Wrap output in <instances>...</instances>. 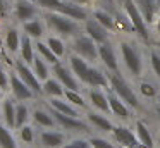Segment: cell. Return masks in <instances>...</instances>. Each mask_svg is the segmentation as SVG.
<instances>
[{
  "label": "cell",
  "instance_id": "27",
  "mask_svg": "<svg viewBox=\"0 0 160 148\" xmlns=\"http://www.w3.org/2000/svg\"><path fill=\"white\" fill-rule=\"evenodd\" d=\"M35 48H36V52H38V55L42 59H45L48 64H52V65H55L57 62H59V57H57L55 54H53L52 50H50V47L47 43H43V41H36L35 43Z\"/></svg>",
  "mask_w": 160,
  "mask_h": 148
},
{
  "label": "cell",
  "instance_id": "17",
  "mask_svg": "<svg viewBox=\"0 0 160 148\" xmlns=\"http://www.w3.org/2000/svg\"><path fill=\"white\" fill-rule=\"evenodd\" d=\"M59 14H64V16L71 17L74 21H86V10L81 5H76V3H62Z\"/></svg>",
  "mask_w": 160,
  "mask_h": 148
},
{
  "label": "cell",
  "instance_id": "25",
  "mask_svg": "<svg viewBox=\"0 0 160 148\" xmlns=\"http://www.w3.org/2000/svg\"><path fill=\"white\" fill-rule=\"evenodd\" d=\"M29 119H31L29 107L26 105V102H19L18 105H16V129L26 126Z\"/></svg>",
  "mask_w": 160,
  "mask_h": 148
},
{
  "label": "cell",
  "instance_id": "40",
  "mask_svg": "<svg viewBox=\"0 0 160 148\" xmlns=\"http://www.w3.org/2000/svg\"><path fill=\"white\" fill-rule=\"evenodd\" d=\"M62 148H93V146H91L90 140H81V138H78V140H72L69 143H66Z\"/></svg>",
  "mask_w": 160,
  "mask_h": 148
},
{
  "label": "cell",
  "instance_id": "31",
  "mask_svg": "<svg viewBox=\"0 0 160 148\" xmlns=\"http://www.w3.org/2000/svg\"><path fill=\"white\" fill-rule=\"evenodd\" d=\"M90 100H91V103H93L97 109L103 110V112H107V110L110 109V105H108V98L102 91H98V89H93V91L90 93Z\"/></svg>",
  "mask_w": 160,
  "mask_h": 148
},
{
  "label": "cell",
  "instance_id": "42",
  "mask_svg": "<svg viewBox=\"0 0 160 148\" xmlns=\"http://www.w3.org/2000/svg\"><path fill=\"white\" fill-rule=\"evenodd\" d=\"M139 89H141V93L145 96H155V93H157V89L153 88L150 83H141V86H139Z\"/></svg>",
  "mask_w": 160,
  "mask_h": 148
},
{
  "label": "cell",
  "instance_id": "19",
  "mask_svg": "<svg viewBox=\"0 0 160 148\" xmlns=\"http://www.w3.org/2000/svg\"><path fill=\"white\" fill-rule=\"evenodd\" d=\"M98 55L100 59L103 60V64L107 65L108 69L112 71H117V59H115V54H114V48L107 43H102L98 47Z\"/></svg>",
  "mask_w": 160,
  "mask_h": 148
},
{
  "label": "cell",
  "instance_id": "43",
  "mask_svg": "<svg viewBox=\"0 0 160 148\" xmlns=\"http://www.w3.org/2000/svg\"><path fill=\"white\" fill-rule=\"evenodd\" d=\"M150 60H152V67H153V71H155V74L160 78V57L157 54H152Z\"/></svg>",
  "mask_w": 160,
  "mask_h": 148
},
{
  "label": "cell",
  "instance_id": "13",
  "mask_svg": "<svg viewBox=\"0 0 160 148\" xmlns=\"http://www.w3.org/2000/svg\"><path fill=\"white\" fill-rule=\"evenodd\" d=\"M69 64H71V69H72L74 76H76L79 81L86 83L88 79V72H90V67H88L86 60L79 55H71L69 57Z\"/></svg>",
  "mask_w": 160,
  "mask_h": 148
},
{
  "label": "cell",
  "instance_id": "41",
  "mask_svg": "<svg viewBox=\"0 0 160 148\" xmlns=\"http://www.w3.org/2000/svg\"><path fill=\"white\" fill-rule=\"evenodd\" d=\"M90 143L93 148H114V145H112L110 141L103 140V138H91Z\"/></svg>",
  "mask_w": 160,
  "mask_h": 148
},
{
  "label": "cell",
  "instance_id": "39",
  "mask_svg": "<svg viewBox=\"0 0 160 148\" xmlns=\"http://www.w3.org/2000/svg\"><path fill=\"white\" fill-rule=\"evenodd\" d=\"M64 96H66L67 102L72 103V105H76V107H84V100H83V96H81L78 91H72V89H66Z\"/></svg>",
  "mask_w": 160,
  "mask_h": 148
},
{
  "label": "cell",
  "instance_id": "21",
  "mask_svg": "<svg viewBox=\"0 0 160 148\" xmlns=\"http://www.w3.org/2000/svg\"><path fill=\"white\" fill-rule=\"evenodd\" d=\"M22 31H24V34H28L29 38H35V40H40V38L43 36V23L40 19H31L28 21V23L22 24Z\"/></svg>",
  "mask_w": 160,
  "mask_h": 148
},
{
  "label": "cell",
  "instance_id": "30",
  "mask_svg": "<svg viewBox=\"0 0 160 148\" xmlns=\"http://www.w3.org/2000/svg\"><path fill=\"white\" fill-rule=\"evenodd\" d=\"M136 131H138L139 143H141L145 148H153V138H152V134H150L148 127H146L143 122H138L136 124Z\"/></svg>",
  "mask_w": 160,
  "mask_h": 148
},
{
  "label": "cell",
  "instance_id": "8",
  "mask_svg": "<svg viewBox=\"0 0 160 148\" xmlns=\"http://www.w3.org/2000/svg\"><path fill=\"white\" fill-rule=\"evenodd\" d=\"M121 52H122V57H124V62H126V65H128V69L134 76H138L139 72H141V67H143L141 55L138 54V50H134V48L128 43H121Z\"/></svg>",
  "mask_w": 160,
  "mask_h": 148
},
{
  "label": "cell",
  "instance_id": "11",
  "mask_svg": "<svg viewBox=\"0 0 160 148\" xmlns=\"http://www.w3.org/2000/svg\"><path fill=\"white\" fill-rule=\"evenodd\" d=\"M0 114H2V120H4L5 126L9 129H16V102H14V98L7 96L4 100Z\"/></svg>",
  "mask_w": 160,
  "mask_h": 148
},
{
  "label": "cell",
  "instance_id": "36",
  "mask_svg": "<svg viewBox=\"0 0 160 148\" xmlns=\"http://www.w3.org/2000/svg\"><path fill=\"white\" fill-rule=\"evenodd\" d=\"M62 0H36V5L40 9L50 10V12H59L60 7H62Z\"/></svg>",
  "mask_w": 160,
  "mask_h": 148
},
{
  "label": "cell",
  "instance_id": "14",
  "mask_svg": "<svg viewBox=\"0 0 160 148\" xmlns=\"http://www.w3.org/2000/svg\"><path fill=\"white\" fill-rule=\"evenodd\" d=\"M35 45H33L31 38L28 36V34H22V40H21V48H19V59L21 60H24L26 64L31 65L33 60H35Z\"/></svg>",
  "mask_w": 160,
  "mask_h": 148
},
{
  "label": "cell",
  "instance_id": "3",
  "mask_svg": "<svg viewBox=\"0 0 160 148\" xmlns=\"http://www.w3.org/2000/svg\"><path fill=\"white\" fill-rule=\"evenodd\" d=\"M14 72L33 89V91H35V95H42L43 93V84L40 83V79L36 78L35 71L29 67V64H26L24 60L18 59V60L14 62Z\"/></svg>",
  "mask_w": 160,
  "mask_h": 148
},
{
  "label": "cell",
  "instance_id": "18",
  "mask_svg": "<svg viewBox=\"0 0 160 148\" xmlns=\"http://www.w3.org/2000/svg\"><path fill=\"white\" fill-rule=\"evenodd\" d=\"M31 119L35 120V124H38V126H42V127H55L57 126L52 112H47V110H43V109H35L33 110Z\"/></svg>",
  "mask_w": 160,
  "mask_h": 148
},
{
  "label": "cell",
  "instance_id": "15",
  "mask_svg": "<svg viewBox=\"0 0 160 148\" xmlns=\"http://www.w3.org/2000/svg\"><path fill=\"white\" fill-rule=\"evenodd\" d=\"M21 40L22 36L19 34V31L16 28H9L5 31V36H4V45L11 54H18L19 48H21Z\"/></svg>",
  "mask_w": 160,
  "mask_h": 148
},
{
  "label": "cell",
  "instance_id": "16",
  "mask_svg": "<svg viewBox=\"0 0 160 148\" xmlns=\"http://www.w3.org/2000/svg\"><path fill=\"white\" fill-rule=\"evenodd\" d=\"M114 136H115V140H117L121 145H124V146L134 148V146H138V145H139L138 140H136V136L128 129V127H122V126L114 127Z\"/></svg>",
  "mask_w": 160,
  "mask_h": 148
},
{
  "label": "cell",
  "instance_id": "28",
  "mask_svg": "<svg viewBox=\"0 0 160 148\" xmlns=\"http://www.w3.org/2000/svg\"><path fill=\"white\" fill-rule=\"evenodd\" d=\"M108 105H110V110L115 114V115H119L121 119H126V117H129V112H128V107L124 105V102H122L121 98H117V96L110 95L108 96Z\"/></svg>",
  "mask_w": 160,
  "mask_h": 148
},
{
  "label": "cell",
  "instance_id": "48",
  "mask_svg": "<svg viewBox=\"0 0 160 148\" xmlns=\"http://www.w3.org/2000/svg\"><path fill=\"white\" fill-rule=\"evenodd\" d=\"M158 2H160V0H158Z\"/></svg>",
  "mask_w": 160,
  "mask_h": 148
},
{
  "label": "cell",
  "instance_id": "35",
  "mask_svg": "<svg viewBox=\"0 0 160 148\" xmlns=\"http://www.w3.org/2000/svg\"><path fill=\"white\" fill-rule=\"evenodd\" d=\"M139 9H141L143 16L146 21H152L153 12H155V0H138Z\"/></svg>",
  "mask_w": 160,
  "mask_h": 148
},
{
  "label": "cell",
  "instance_id": "1",
  "mask_svg": "<svg viewBox=\"0 0 160 148\" xmlns=\"http://www.w3.org/2000/svg\"><path fill=\"white\" fill-rule=\"evenodd\" d=\"M45 21L48 24L50 29H53L55 33L62 34V36H72L78 33V24L74 19L64 16L59 12H48L45 14Z\"/></svg>",
  "mask_w": 160,
  "mask_h": 148
},
{
  "label": "cell",
  "instance_id": "26",
  "mask_svg": "<svg viewBox=\"0 0 160 148\" xmlns=\"http://www.w3.org/2000/svg\"><path fill=\"white\" fill-rule=\"evenodd\" d=\"M31 65H33V71H35L36 78H38L40 81H47V79H48L50 69H48V65H47V60H45V59H42L40 55H36Z\"/></svg>",
  "mask_w": 160,
  "mask_h": 148
},
{
  "label": "cell",
  "instance_id": "22",
  "mask_svg": "<svg viewBox=\"0 0 160 148\" xmlns=\"http://www.w3.org/2000/svg\"><path fill=\"white\" fill-rule=\"evenodd\" d=\"M43 93L48 95L50 98H60V96H64L66 89L62 88V84H60L59 79H50L48 78L45 83H43Z\"/></svg>",
  "mask_w": 160,
  "mask_h": 148
},
{
  "label": "cell",
  "instance_id": "34",
  "mask_svg": "<svg viewBox=\"0 0 160 148\" xmlns=\"http://www.w3.org/2000/svg\"><path fill=\"white\" fill-rule=\"evenodd\" d=\"M47 45L50 47V50L53 52V54L57 55V57H62L64 54H66V45H64V41L60 40V38H55V36H50L48 40H47Z\"/></svg>",
  "mask_w": 160,
  "mask_h": 148
},
{
  "label": "cell",
  "instance_id": "24",
  "mask_svg": "<svg viewBox=\"0 0 160 148\" xmlns=\"http://www.w3.org/2000/svg\"><path fill=\"white\" fill-rule=\"evenodd\" d=\"M0 148H19L12 131L2 122H0Z\"/></svg>",
  "mask_w": 160,
  "mask_h": 148
},
{
  "label": "cell",
  "instance_id": "4",
  "mask_svg": "<svg viewBox=\"0 0 160 148\" xmlns=\"http://www.w3.org/2000/svg\"><path fill=\"white\" fill-rule=\"evenodd\" d=\"M9 91L12 93V98L18 100V102H28V100H33L36 96L35 91L16 72H11V89Z\"/></svg>",
  "mask_w": 160,
  "mask_h": 148
},
{
  "label": "cell",
  "instance_id": "6",
  "mask_svg": "<svg viewBox=\"0 0 160 148\" xmlns=\"http://www.w3.org/2000/svg\"><path fill=\"white\" fill-rule=\"evenodd\" d=\"M52 71H53V74H55V79H59L64 88L72 89V91H79V83H78L76 76H74V72H71L66 65L57 62L55 65H52Z\"/></svg>",
  "mask_w": 160,
  "mask_h": 148
},
{
  "label": "cell",
  "instance_id": "23",
  "mask_svg": "<svg viewBox=\"0 0 160 148\" xmlns=\"http://www.w3.org/2000/svg\"><path fill=\"white\" fill-rule=\"evenodd\" d=\"M48 103H50V109L57 110V112H60V114H66V115H71V117L79 115L78 110L74 109L69 102H64V100H60V98H50Z\"/></svg>",
  "mask_w": 160,
  "mask_h": 148
},
{
  "label": "cell",
  "instance_id": "20",
  "mask_svg": "<svg viewBox=\"0 0 160 148\" xmlns=\"http://www.w3.org/2000/svg\"><path fill=\"white\" fill-rule=\"evenodd\" d=\"M86 33L90 34V38H91L93 41L105 43V40H107V33H105V29L102 28V24L98 23L97 19L86 21Z\"/></svg>",
  "mask_w": 160,
  "mask_h": 148
},
{
  "label": "cell",
  "instance_id": "29",
  "mask_svg": "<svg viewBox=\"0 0 160 148\" xmlns=\"http://www.w3.org/2000/svg\"><path fill=\"white\" fill-rule=\"evenodd\" d=\"M88 119H90V122L93 124L95 127H98L100 131H112L114 127H112V124H110V120L107 119V117H103V115H100V114H97V112H90L88 114Z\"/></svg>",
  "mask_w": 160,
  "mask_h": 148
},
{
  "label": "cell",
  "instance_id": "5",
  "mask_svg": "<svg viewBox=\"0 0 160 148\" xmlns=\"http://www.w3.org/2000/svg\"><path fill=\"white\" fill-rule=\"evenodd\" d=\"M38 14V5L31 3L29 0H16L14 2V17L19 23H28L31 19H36Z\"/></svg>",
  "mask_w": 160,
  "mask_h": 148
},
{
  "label": "cell",
  "instance_id": "32",
  "mask_svg": "<svg viewBox=\"0 0 160 148\" xmlns=\"http://www.w3.org/2000/svg\"><path fill=\"white\" fill-rule=\"evenodd\" d=\"M86 83H88V84H91V86H105V84H107V79H105L103 72H100L98 69H91L90 67Z\"/></svg>",
  "mask_w": 160,
  "mask_h": 148
},
{
  "label": "cell",
  "instance_id": "9",
  "mask_svg": "<svg viewBox=\"0 0 160 148\" xmlns=\"http://www.w3.org/2000/svg\"><path fill=\"white\" fill-rule=\"evenodd\" d=\"M53 115V119H55L57 126H60L62 129H67V131H86V124L83 122V120H79L78 117H71V115H66V114H60L57 112V110H50Z\"/></svg>",
  "mask_w": 160,
  "mask_h": 148
},
{
  "label": "cell",
  "instance_id": "7",
  "mask_svg": "<svg viewBox=\"0 0 160 148\" xmlns=\"http://www.w3.org/2000/svg\"><path fill=\"white\" fill-rule=\"evenodd\" d=\"M72 48L76 52V55L83 59H88V60H95L98 55V50L95 47V41L88 36H78L72 43Z\"/></svg>",
  "mask_w": 160,
  "mask_h": 148
},
{
  "label": "cell",
  "instance_id": "49",
  "mask_svg": "<svg viewBox=\"0 0 160 148\" xmlns=\"http://www.w3.org/2000/svg\"><path fill=\"white\" fill-rule=\"evenodd\" d=\"M14 2H16V0H14Z\"/></svg>",
  "mask_w": 160,
  "mask_h": 148
},
{
  "label": "cell",
  "instance_id": "45",
  "mask_svg": "<svg viewBox=\"0 0 160 148\" xmlns=\"http://www.w3.org/2000/svg\"><path fill=\"white\" fill-rule=\"evenodd\" d=\"M4 91H2V89H0V109H2V103H4Z\"/></svg>",
  "mask_w": 160,
  "mask_h": 148
},
{
  "label": "cell",
  "instance_id": "46",
  "mask_svg": "<svg viewBox=\"0 0 160 148\" xmlns=\"http://www.w3.org/2000/svg\"><path fill=\"white\" fill-rule=\"evenodd\" d=\"M71 3H76V5L78 3H86V0H71Z\"/></svg>",
  "mask_w": 160,
  "mask_h": 148
},
{
  "label": "cell",
  "instance_id": "47",
  "mask_svg": "<svg viewBox=\"0 0 160 148\" xmlns=\"http://www.w3.org/2000/svg\"><path fill=\"white\" fill-rule=\"evenodd\" d=\"M158 33H160V21H158Z\"/></svg>",
  "mask_w": 160,
  "mask_h": 148
},
{
  "label": "cell",
  "instance_id": "10",
  "mask_svg": "<svg viewBox=\"0 0 160 148\" xmlns=\"http://www.w3.org/2000/svg\"><path fill=\"white\" fill-rule=\"evenodd\" d=\"M40 143L43 148H62L66 145V136L59 131H42Z\"/></svg>",
  "mask_w": 160,
  "mask_h": 148
},
{
  "label": "cell",
  "instance_id": "2",
  "mask_svg": "<svg viewBox=\"0 0 160 148\" xmlns=\"http://www.w3.org/2000/svg\"><path fill=\"white\" fill-rule=\"evenodd\" d=\"M108 83H110L112 89H114V91L121 96L122 102H128L129 105L134 107V109H138V107H139L138 96L134 95V91L131 89V86L124 81V78H122L121 74H117V72L114 74V72H112V74L108 76Z\"/></svg>",
  "mask_w": 160,
  "mask_h": 148
},
{
  "label": "cell",
  "instance_id": "38",
  "mask_svg": "<svg viewBox=\"0 0 160 148\" xmlns=\"http://www.w3.org/2000/svg\"><path fill=\"white\" fill-rule=\"evenodd\" d=\"M95 19H97L98 23L102 24V26L108 28V29H114V28H115V23H114V19H112V17L108 16V14L102 12V10H97V12H95Z\"/></svg>",
  "mask_w": 160,
  "mask_h": 148
},
{
  "label": "cell",
  "instance_id": "44",
  "mask_svg": "<svg viewBox=\"0 0 160 148\" xmlns=\"http://www.w3.org/2000/svg\"><path fill=\"white\" fill-rule=\"evenodd\" d=\"M9 14V0H0V19L7 17Z\"/></svg>",
  "mask_w": 160,
  "mask_h": 148
},
{
  "label": "cell",
  "instance_id": "37",
  "mask_svg": "<svg viewBox=\"0 0 160 148\" xmlns=\"http://www.w3.org/2000/svg\"><path fill=\"white\" fill-rule=\"evenodd\" d=\"M0 89L4 93L11 89V72H7V69L2 64H0Z\"/></svg>",
  "mask_w": 160,
  "mask_h": 148
},
{
  "label": "cell",
  "instance_id": "12",
  "mask_svg": "<svg viewBox=\"0 0 160 148\" xmlns=\"http://www.w3.org/2000/svg\"><path fill=\"white\" fill-rule=\"evenodd\" d=\"M126 10H128L129 17H131L134 29L138 31V33L141 34L143 38H148V31H146V26H145V23H143V19H141V14L138 12L136 5L131 2V0H128V2H126Z\"/></svg>",
  "mask_w": 160,
  "mask_h": 148
},
{
  "label": "cell",
  "instance_id": "33",
  "mask_svg": "<svg viewBox=\"0 0 160 148\" xmlns=\"http://www.w3.org/2000/svg\"><path fill=\"white\" fill-rule=\"evenodd\" d=\"M18 136H19V140H21L22 143L31 145L33 141H35V127L29 126V124L19 127V129H18Z\"/></svg>",
  "mask_w": 160,
  "mask_h": 148
}]
</instances>
